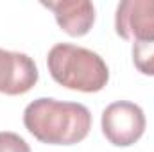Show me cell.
I'll use <instances>...</instances> for the list:
<instances>
[{
	"instance_id": "obj_1",
	"label": "cell",
	"mask_w": 154,
	"mask_h": 152,
	"mask_svg": "<svg viewBox=\"0 0 154 152\" xmlns=\"http://www.w3.org/2000/svg\"><path fill=\"white\" fill-rule=\"evenodd\" d=\"M25 129L47 145H75L91 129V113L79 102H61L41 97L23 111Z\"/></svg>"
},
{
	"instance_id": "obj_2",
	"label": "cell",
	"mask_w": 154,
	"mask_h": 152,
	"mask_svg": "<svg viewBox=\"0 0 154 152\" xmlns=\"http://www.w3.org/2000/svg\"><path fill=\"white\" fill-rule=\"evenodd\" d=\"M47 66L57 84L74 91L97 93L109 81L106 61L99 54L72 43L54 45L47 56Z\"/></svg>"
},
{
	"instance_id": "obj_3",
	"label": "cell",
	"mask_w": 154,
	"mask_h": 152,
	"mask_svg": "<svg viewBox=\"0 0 154 152\" xmlns=\"http://www.w3.org/2000/svg\"><path fill=\"white\" fill-rule=\"evenodd\" d=\"M102 132L115 147H129L145 132V114L134 102L118 100L102 113Z\"/></svg>"
},
{
	"instance_id": "obj_4",
	"label": "cell",
	"mask_w": 154,
	"mask_h": 152,
	"mask_svg": "<svg viewBox=\"0 0 154 152\" xmlns=\"http://www.w3.org/2000/svg\"><path fill=\"white\" fill-rule=\"evenodd\" d=\"M115 31L127 41H154V0H122L116 5Z\"/></svg>"
},
{
	"instance_id": "obj_5",
	"label": "cell",
	"mask_w": 154,
	"mask_h": 152,
	"mask_svg": "<svg viewBox=\"0 0 154 152\" xmlns=\"http://www.w3.org/2000/svg\"><path fill=\"white\" fill-rule=\"evenodd\" d=\"M38 77V68L27 54L0 48V93L23 95L36 86Z\"/></svg>"
},
{
	"instance_id": "obj_6",
	"label": "cell",
	"mask_w": 154,
	"mask_h": 152,
	"mask_svg": "<svg viewBox=\"0 0 154 152\" xmlns=\"http://www.w3.org/2000/svg\"><path fill=\"white\" fill-rule=\"evenodd\" d=\"M56 16L57 25L68 36H84L90 32L95 22V7L88 0H61V2H43Z\"/></svg>"
},
{
	"instance_id": "obj_7",
	"label": "cell",
	"mask_w": 154,
	"mask_h": 152,
	"mask_svg": "<svg viewBox=\"0 0 154 152\" xmlns=\"http://www.w3.org/2000/svg\"><path fill=\"white\" fill-rule=\"evenodd\" d=\"M133 63L143 75H154V41L133 43Z\"/></svg>"
},
{
	"instance_id": "obj_8",
	"label": "cell",
	"mask_w": 154,
	"mask_h": 152,
	"mask_svg": "<svg viewBox=\"0 0 154 152\" xmlns=\"http://www.w3.org/2000/svg\"><path fill=\"white\" fill-rule=\"evenodd\" d=\"M0 152H31V147L16 132L2 131L0 132Z\"/></svg>"
}]
</instances>
